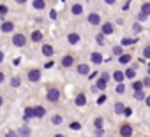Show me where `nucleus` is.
<instances>
[{
  "label": "nucleus",
  "mask_w": 150,
  "mask_h": 137,
  "mask_svg": "<svg viewBox=\"0 0 150 137\" xmlns=\"http://www.w3.org/2000/svg\"><path fill=\"white\" fill-rule=\"evenodd\" d=\"M13 44H14L16 48H23V46L27 44V37H25L23 34H14V37H13Z\"/></svg>",
  "instance_id": "f257e3e1"
},
{
  "label": "nucleus",
  "mask_w": 150,
  "mask_h": 137,
  "mask_svg": "<svg viewBox=\"0 0 150 137\" xmlns=\"http://www.w3.org/2000/svg\"><path fill=\"white\" fill-rule=\"evenodd\" d=\"M67 41H69V44H78L81 39H80V34H76V32H71V34L67 35Z\"/></svg>",
  "instance_id": "f03ea898"
},
{
  "label": "nucleus",
  "mask_w": 150,
  "mask_h": 137,
  "mask_svg": "<svg viewBox=\"0 0 150 137\" xmlns=\"http://www.w3.org/2000/svg\"><path fill=\"white\" fill-rule=\"evenodd\" d=\"M58 97H60V93H58V90H57V88H51V90L48 92V100L57 102V100H58Z\"/></svg>",
  "instance_id": "7ed1b4c3"
},
{
  "label": "nucleus",
  "mask_w": 150,
  "mask_h": 137,
  "mask_svg": "<svg viewBox=\"0 0 150 137\" xmlns=\"http://www.w3.org/2000/svg\"><path fill=\"white\" fill-rule=\"evenodd\" d=\"M39 78H41V72H39V71H35V68H32V71L28 72V81L35 83V81H39Z\"/></svg>",
  "instance_id": "20e7f679"
},
{
  "label": "nucleus",
  "mask_w": 150,
  "mask_h": 137,
  "mask_svg": "<svg viewBox=\"0 0 150 137\" xmlns=\"http://www.w3.org/2000/svg\"><path fill=\"white\" fill-rule=\"evenodd\" d=\"M88 72H90V68H88V65H87V63H80V65H78V74L87 76Z\"/></svg>",
  "instance_id": "39448f33"
},
{
  "label": "nucleus",
  "mask_w": 150,
  "mask_h": 137,
  "mask_svg": "<svg viewBox=\"0 0 150 137\" xmlns=\"http://www.w3.org/2000/svg\"><path fill=\"white\" fill-rule=\"evenodd\" d=\"M0 28H2V32L9 34V32H13V30H14V25H13L11 21H4V23H2V27H0Z\"/></svg>",
  "instance_id": "423d86ee"
},
{
  "label": "nucleus",
  "mask_w": 150,
  "mask_h": 137,
  "mask_svg": "<svg viewBox=\"0 0 150 137\" xmlns=\"http://www.w3.org/2000/svg\"><path fill=\"white\" fill-rule=\"evenodd\" d=\"M32 109H34V116H37V118H42L46 114V109L42 106H37V107H32Z\"/></svg>",
  "instance_id": "0eeeda50"
},
{
  "label": "nucleus",
  "mask_w": 150,
  "mask_h": 137,
  "mask_svg": "<svg viewBox=\"0 0 150 137\" xmlns=\"http://www.w3.org/2000/svg\"><path fill=\"white\" fill-rule=\"evenodd\" d=\"M113 34V25L111 23H104L103 25V35H111Z\"/></svg>",
  "instance_id": "6e6552de"
},
{
  "label": "nucleus",
  "mask_w": 150,
  "mask_h": 137,
  "mask_svg": "<svg viewBox=\"0 0 150 137\" xmlns=\"http://www.w3.org/2000/svg\"><path fill=\"white\" fill-rule=\"evenodd\" d=\"M72 63H74V58H72L71 55H65V56L62 58V65H64V67H71Z\"/></svg>",
  "instance_id": "1a4fd4ad"
},
{
  "label": "nucleus",
  "mask_w": 150,
  "mask_h": 137,
  "mask_svg": "<svg viewBox=\"0 0 150 137\" xmlns=\"http://www.w3.org/2000/svg\"><path fill=\"white\" fill-rule=\"evenodd\" d=\"M90 60H92L94 63H103V62H104L101 53H92V55H90Z\"/></svg>",
  "instance_id": "9d476101"
},
{
  "label": "nucleus",
  "mask_w": 150,
  "mask_h": 137,
  "mask_svg": "<svg viewBox=\"0 0 150 137\" xmlns=\"http://www.w3.org/2000/svg\"><path fill=\"white\" fill-rule=\"evenodd\" d=\"M132 134V128L129 127V125H124L122 128H120V135H124V137H129Z\"/></svg>",
  "instance_id": "9b49d317"
},
{
  "label": "nucleus",
  "mask_w": 150,
  "mask_h": 137,
  "mask_svg": "<svg viewBox=\"0 0 150 137\" xmlns=\"http://www.w3.org/2000/svg\"><path fill=\"white\" fill-rule=\"evenodd\" d=\"M88 23H90V25H99V23H101L99 14H90V16H88Z\"/></svg>",
  "instance_id": "f8f14e48"
},
{
  "label": "nucleus",
  "mask_w": 150,
  "mask_h": 137,
  "mask_svg": "<svg viewBox=\"0 0 150 137\" xmlns=\"http://www.w3.org/2000/svg\"><path fill=\"white\" fill-rule=\"evenodd\" d=\"M28 135H30V128L28 127H21L18 130V137H28Z\"/></svg>",
  "instance_id": "ddd939ff"
},
{
  "label": "nucleus",
  "mask_w": 150,
  "mask_h": 137,
  "mask_svg": "<svg viewBox=\"0 0 150 137\" xmlns=\"http://www.w3.org/2000/svg\"><path fill=\"white\" fill-rule=\"evenodd\" d=\"M42 55H44V56H51V55H53V48H51L50 44H44V46H42Z\"/></svg>",
  "instance_id": "4468645a"
},
{
  "label": "nucleus",
  "mask_w": 150,
  "mask_h": 137,
  "mask_svg": "<svg viewBox=\"0 0 150 137\" xmlns=\"http://www.w3.org/2000/svg\"><path fill=\"white\" fill-rule=\"evenodd\" d=\"M87 104V97L83 95V93H80L78 97H76V106H85Z\"/></svg>",
  "instance_id": "2eb2a0df"
},
{
  "label": "nucleus",
  "mask_w": 150,
  "mask_h": 137,
  "mask_svg": "<svg viewBox=\"0 0 150 137\" xmlns=\"http://www.w3.org/2000/svg\"><path fill=\"white\" fill-rule=\"evenodd\" d=\"M71 11H72V14H76V16H78V14H81V13H83V7H81L80 4H74Z\"/></svg>",
  "instance_id": "dca6fc26"
},
{
  "label": "nucleus",
  "mask_w": 150,
  "mask_h": 137,
  "mask_svg": "<svg viewBox=\"0 0 150 137\" xmlns=\"http://www.w3.org/2000/svg\"><path fill=\"white\" fill-rule=\"evenodd\" d=\"M113 79H115L117 83H122V81H124V72H120V71L113 72Z\"/></svg>",
  "instance_id": "f3484780"
},
{
  "label": "nucleus",
  "mask_w": 150,
  "mask_h": 137,
  "mask_svg": "<svg viewBox=\"0 0 150 137\" xmlns=\"http://www.w3.org/2000/svg\"><path fill=\"white\" fill-rule=\"evenodd\" d=\"M41 39H42V34H41V32H37V30L32 32V41H34V42H39Z\"/></svg>",
  "instance_id": "a211bd4d"
},
{
  "label": "nucleus",
  "mask_w": 150,
  "mask_h": 137,
  "mask_svg": "<svg viewBox=\"0 0 150 137\" xmlns=\"http://www.w3.org/2000/svg\"><path fill=\"white\" fill-rule=\"evenodd\" d=\"M34 118V109L32 107H25V120H30Z\"/></svg>",
  "instance_id": "6ab92c4d"
},
{
  "label": "nucleus",
  "mask_w": 150,
  "mask_h": 137,
  "mask_svg": "<svg viewBox=\"0 0 150 137\" xmlns=\"http://www.w3.org/2000/svg\"><path fill=\"white\" fill-rule=\"evenodd\" d=\"M138 42V39H122V46H129V44H136Z\"/></svg>",
  "instance_id": "aec40b11"
},
{
  "label": "nucleus",
  "mask_w": 150,
  "mask_h": 137,
  "mask_svg": "<svg viewBox=\"0 0 150 137\" xmlns=\"http://www.w3.org/2000/svg\"><path fill=\"white\" fill-rule=\"evenodd\" d=\"M118 62H120V63H129V62H131V56H129V55H120V56H118Z\"/></svg>",
  "instance_id": "412c9836"
},
{
  "label": "nucleus",
  "mask_w": 150,
  "mask_h": 137,
  "mask_svg": "<svg viewBox=\"0 0 150 137\" xmlns=\"http://www.w3.org/2000/svg\"><path fill=\"white\" fill-rule=\"evenodd\" d=\"M124 109H125V107L122 106V102H117V104H115V113H117V114H122Z\"/></svg>",
  "instance_id": "4be33fe9"
},
{
  "label": "nucleus",
  "mask_w": 150,
  "mask_h": 137,
  "mask_svg": "<svg viewBox=\"0 0 150 137\" xmlns=\"http://www.w3.org/2000/svg\"><path fill=\"white\" fill-rule=\"evenodd\" d=\"M34 7H35V9H39V11H41V9H44V0H34Z\"/></svg>",
  "instance_id": "5701e85b"
},
{
  "label": "nucleus",
  "mask_w": 150,
  "mask_h": 137,
  "mask_svg": "<svg viewBox=\"0 0 150 137\" xmlns=\"http://www.w3.org/2000/svg\"><path fill=\"white\" fill-rule=\"evenodd\" d=\"M134 76H136V72H134V68H127V71L124 72V78H131V79H132Z\"/></svg>",
  "instance_id": "b1692460"
},
{
  "label": "nucleus",
  "mask_w": 150,
  "mask_h": 137,
  "mask_svg": "<svg viewBox=\"0 0 150 137\" xmlns=\"http://www.w3.org/2000/svg\"><path fill=\"white\" fill-rule=\"evenodd\" d=\"M141 13H143V14H146V16L150 14V4H148V2H145V4H143V7H141Z\"/></svg>",
  "instance_id": "393cba45"
},
{
  "label": "nucleus",
  "mask_w": 150,
  "mask_h": 137,
  "mask_svg": "<svg viewBox=\"0 0 150 137\" xmlns=\"http://www.w3.org/2000/svg\"><path fill=\"white\" fill-rule=\"evenodd\" d=\"M106 85H108L106 81L99 79V81H97V85H96V88H97V90H106Z\"/></svg>",
  "instance_id": "a878e982"
},
{
  "label": "nucleus",
  "mask_w": 150,
  "mask_h": 137,
  "mask_svg": "<svg viewBox=\"0 0 150 137\" xmlns=\"http://www.w3.org/2000/svg\"><path fill=\"white\" fill-rule=\"evenodd\" d=\"M132 88H134V92H141V90H143L141 81H134V83H132Z\"/></svg>",
  "instance_id": "bb28decb"
},
{
  "label": "nucleus",
  "mask_w": 150,
  "mask_h": 137,
  "mask_svg": "<svg viewBox=\"0 0 150 137\" xmlns=\"http://www.w3.org/2000/svg\"><path fill=\"white\" fill-rule=\"evenodd\" d=\"M51 123H53V125H60V123H62V116H60V114H55V116L51 118Z\"/></svg>",
  "instance_id": "cd10ccee"
},
{
  "label": "nucleus",
  "mask_w": 150,
  "mask_h": 137,
  "mask_svg": "<svg viewBox=\"0 0 150 137\" xmlns=\"http://www.w3.org/2000/svg\"><path fill=\"white\" fill-rule=\"evenodd\" d=\"M124 92H125L124 83H118V85H117V93H124Z\"/></svg>",
  "instance_id": "c85d7f7f"
},
{
  "label": "nucleus",
  "mask_w": 150,
  "mask_h": 137,
  "mask_svg": "<svg viewBox=\"0 0 150 137\" xmlns=\"http://www.w3.org/2000/svg\"><path fill=\"white\" fill-rule=\"evenodd\" d=\"M134 97H136L138 100H143V99H145V93H143V90H141V92H134Z\"/></svg>",
  "instance_id": "c756f323"
},
{
  "label": "nucleus",
  "mask_w": 150,
  "mask_h": 137,
  "mask_svg": "<svg viewBox=\"0 0 150 137\" xmlns=\"http://www.w3.org/2000/svg\"><path fill=\"white\" fill-rule=\"evenodd\" d=\"M148 56H150V48H148V46H146V48H145V49H143V60H146V58H148Z\"/></svg>",
  "instance_id": "7c9ffc66"
},
{
  "label": "nucleus",
  "mask_w": 150,
  "mask_h": 137,
  "mask_svg": "<svg viewBox=\"0 0 150 137\" xmlns=\"http://www.w3.org/2000/svg\"><path fill=\"white\" fill-rule=\"evenodd\" d=\"M146 20H148V16H146V14H143V13H139V14H138V21H146Z\"/></svg>",
  "instance_id": "2f4dec72"
},
{
  "label": "nucleus",
  "mask_w": 150,
  "mask_h": 137,
  "mask_svg": "<svg viewBox=\"0 0 150 137\" xmlns=\"http://www.w3.org/2000/svg\"><path fill=\"white\" fill-rule=\"evenodd\" d=\"M11 85H13L14 88H16V86H20V79H18V78H13V79H11Z\"/></svg>",
  "instance_id": "473e14b6"
},
{
  "label": "nucleus",
  "mask_w": 150,
  "mask_h": 137,
  "mask_svg": "<svg viewBox=\"0 0 150 137\" xmlns=\"http://www.w3.org/2000/svg\"><path fill=\"white\" fill-rule=\"evenodd\" d=\"M6 137H18V134L14 130H9V132H6Z\"/></svg>",
  "instance_id": "72a5a7b5"
},
{
  "label": "nucleus",
  "mask_w": 150,
  "mask_h": 137,
  "mask_svg": "<svg viewBox=\"0 0 150 137\" xmlns=\"http://www.w3.org/2000/svg\"><path fill=\"white\" fill-rule=\"evenodd\" d=\"M113 53H115V55H122V48H120V46H115V48H113Z\"/></svg>",
  "instance_id": "f704fd0d"
},
{
  "label": "nucleus",
  "mask_w": 150,
  "mask_h": 137,
  "mask_svg": "<svg viewBox=\"0 0 150 137\" xmlns=\"http://www.w3.org/2000/svg\"><path fill=\"white\" fill-rule=\"evenodd\" d=\"M141 85H143V88H148V86H150V78H145V81H143Z\"/></svg>",
  "instance_id": "c9c22d12"
},
{
  "label": "nucleus",
  "mask_w": 150,
  "mask_h": 137,
  "mask_svg": "<svg viewBox=\"0 0 150 137\" xmlns=\"http://www.w3.org/2000/svg\"><path fill=\"white\" fill-rule=\"evenodd\" d=\"M101 125H103V118H97V120H96V127H97V128H103Z\"/></svg>",
  "instance_id": "e433bc0d"
},
{
  "label": "nucleus",
  "mask_w": 150,
  "mask_h": 137,
  "mask_svg": "<svg viewBox=\"0 0 150 137\" xmlns=\"http://www.w3.org/2000/svg\"><path fill=\"white\" fill-rule=\"evenodd\" d=\"M132 30H134V32L138 34V32H141V27H139L138 23H134V27H132Z\"/></svg>",
  "instance_id": "4c0bfd02"
},
{
  "label": "nucleus",
  "mask_w": 150,
  "mask_h": 137,
  "mask_svg": "<svg viewBox=\"0 0 150 137\" xmlns=\"http://www.w3.org/2000/svg\"><path fill=\"white\" fill-rule=\"evenodd\" d=\"M6 13H7V7H6V6H0V14H2V16H4Z\"/></svg>",
  "instance_id": "58836bf2"
},
{
  "label": "nucleus",
  "mask_w": 150,
  "mask_h": 137,
  "mask_svg": "<svg viewBox=\"0 0 150 137\" xmlns=\"http://www.w3.org/2000/svg\"><path fill=\"white\" fill-rule=\"evenodd\" d=\"M101 79H103V81H106V83H108V81H110V76H108V74H106V72H104V74H103V76H101Z\"/></svg>",
  "instance_id": "ea45409f"
},
{
  "label": "nucleus",
  "mask_w": 150,
  "mask_h": 137,
  "mask_svg": "<svg viewBox=\"0 0 150 137\" xmlns=\"http://www.w3.org/2000/svg\"><path fill=\"white\" fill-rule=\"evenodd\" d=\"M104 102H106V97H104V95H101V97H99V100H97V104H104Z\"/></svg>",
  "instance_id": "a19ab883"
},
{
  "label": "nucleus",
  "mask_w": 150,
  "mask_h": 137,
  "mask_svg": "<svg viewBox=\"0 0 150 137\" xmlns=\"http://www.w3.org/2000/svg\"><path fill=\"white\" fill-rule=\"evenodd\" d=\"M71 128H72V130H78V128H80V123H71Z\"/></svg>",
  "instance_id": "79ce46f5"
},
{
  "label": "nucleus",
  "mask_w": 150,
  "mask_h": 137,
  "mask_svg": "<svg viewBox=\"0 0 150 137\" xmlns=\"http://www.w3.org/2000/svg\"><path fill=\"white\" fill-rule=\"evenodd\" d=\"M96 135L101 137V135H103V128H97V130H96Z\"/></svg>",
  "instance_id": "37998d69"
},
{
  "label": "nucleus",
  "mask_w": 150,
  "mask_h": 137,
  "mask_svg": "<svg viewBox=\"0 0 150 137\" xmlns=\"http://www.w3.org/2000/svg\"><path fill=\"white\" fill-rule=\"evenodd\" d=\"M44 67H46V68H50V67H53V60H51V62H48V63H46Z\"/></svg>",
  "instance_id": "c03bdc74"
},
{
  "label": "nucleus",
  "mask_w": 150,
  "mask_h": 137,
  "mask_svg": "<svg viewBox=\"0 0 150 137\" xmlns=\"http://www.w3.org/2000/svg\"><path fill=\"white\" fill-rule=\"evenodd\" d=\"M4 79H6L4 78V72H0V83H4Z\"/></svg>",
  "instance_id": "a18cd8bd"
},
{
  "label": "nucleus",
  "mask_w": 150,
  "mask_h": 137,
  "mask_svg": "<svg viewBox=\"0 0 150 137\" xmlns=\"http://www.w3.org/2000/svg\"><path fill=\"white\" fill-rule=\"evenodd\" d=\"M2 62H4V53L0 51V63H2Z\"/></svg>",
  "instance_id": "49530a36"
},
{
  "label": "nucleus",
  "mask_w": 150,
  "mask_h": 137,
  "mask_svg": "<svg viewBox=\"0 0 150 137\" xmlns=\"http://www.w3.org/2000/svg\"><path fill=\"white\" fill-rule=\"evenodd\" d=\"M104 2H106V4H110V6H111V4H115V0H104Z\"/></svg>",
  "instance_id": "de8ad7c7"
},
{
  "label": "nucleus",
  "mask_w": 150,
  "mask_h": 137,
  "mask_svg": "<svg viewBox=\"0 0 150 137\" xmlns=\"http://www.w3.org/2000/svg\"><path fill=\"white\" fill-rule=\"evenodd\" d=\"M16 2H18V4H25V2H27V0H16Z\"/></svg>",
  "instance_id": "09e8293b"
},
{
  "label": "nucleus",
  "mask_w": 150,
  "mask_h": 137,
  "mask_svg": "<svg viewBox=\"0 0 150 137\" xmlns=\"http://www.w3.org/2000/svg\"><path fill=\"white\" fill-rule=\"evenodd\" d=\"M55 137H65V135H62V134H57V135H55Z\"/></svg>",
  "instance_id": "8fccbe9b"
},
{
  "label": "nucleus",
  "mask_w": 150,
  "mask_h": 137,
  "mask_svg": "<svg viewBox=\"0 0 150 137\" xmlns=\"http://www.w3.org/2000/svg\"><path fill=\"white\" fill-rule=\"evenodd\" d=\"M2 102H4V99H2V97H0V106H2Z\"/></svg>",
  "instance_id": "3c124183"
},
{
  "label": "nucleus",
  "mask_w": 150,
  "mask_h": 137,
  "mask_svg": "<svg viewBox=\"0 0 150 137\" xmlns=\"http://www.w3.org/2000/svg\"><path fill=\"white\" fill-rule=\"evenodd\" d=\"M64 2H65V0H64Z\"/></svg>",
  "instance_id": "603ef678"
}]
</instances>
